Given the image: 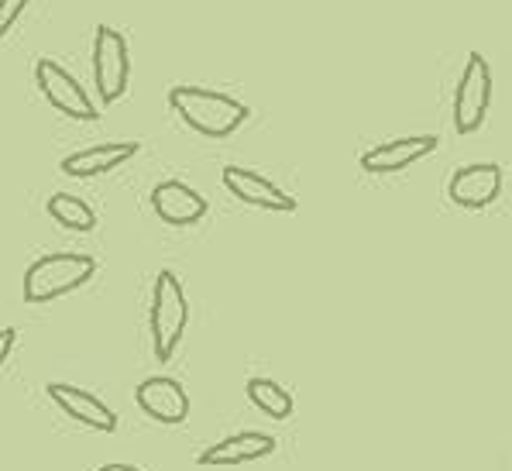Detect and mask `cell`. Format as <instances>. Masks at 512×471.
<instances>
[{"mask_svg":"<svg viewBox=\"0 0 512 471\" xmlns=\"http://www.w3.org/2000/svg\"><path fill=\"white\" fill-rule=\"evenodd\" d=\"M437 148V135H406V138H392L385 145H375L361 155V169L372 172V176H392V172H403L413 162L427 159Z\"/></svg>","mask_w":512,"mask_h":471,"instance_id":"obj_12","label":"cell"},{"mask_svg":"<svg viewBox=\"0 0 512 471\" xmlns=\"http://www.w3.org/2000/svg\"><path fill=\"white\" fill-rule=\"evenodd\" d=\"M45 214H49L55 224L66 227V231L86 234V231L97 227V214H93V207L73 193H52L49 200H45Z\"/></svg>","mask_w":512,"mask_h":471,"instance_id":"obj_15","label":"cell"},{"mask_svg":"<svg viewBox=\"0 0 512 471\" xmlns=\"http://www.w3.org/2000/svg\"><path fill=\"white\" fill-rule=\"evenodd\" d=\"M502 193V166L495 162H475V166H464L451 176L447 183V196L454 200V207L464 210H485L499 200Z\"/></svg>","mask_w":512,"mask_h":471,"instance_id":"obj_10","label":"cell"},{"mask_svg":"<svg viewBox=\"0 0 512 471\" xmlns=\"http://www.w3.org/2000/svg\"><path fill=\"white\" fill-rule=\"evenodd\" d=\"M148 327H152V348L155 358L172 361L179 351L189 327V300L179 276L172 269H162L152 286V310H148Z\"/></svg>","mask_w":512,"mask_h":471,"instance_id":"obj_3","label":"cell"},{"mask_svg":"<svg viewBox=\"0 0 512 471\" xmlns=\"http://www.w3.org/2000/svg\"><path fill=\"white\" fill-rule=\"evenodd\" d=\"M141 152L138 141H110V145H93L83 148V152H73L62 159V172L69 179H97L107 176V172L121 169L124 162H131Z\"/></svg>","mask_w":512,"mask_h":471,"instance_id":"obj_14","label":"cell"},{"mask_svg":"<svg viewBox=\"0 0 512 471\" xmlns=\"http://www.w3.org/2000/svg\"><path fill=\"white\" fill-rule=\"evenodd\" d=\"M488 104H492V69L482 52H471L464 62V73L454 90V128L458 135H475L488 117Z\"/></svg>","mask_w":512,"mask_h":471,"instance_id":"obj_5","label":"cell"},{"mask_svg":"<svg viewBox=\"0 0 512 471\" xmlns=\"http://www.w3.org/2000/svg\"><path fill=\"white\" fill-rule=\"evenodd\" d=\"M135 399L141 410L152 416L155 423H165V427H179V423L189 420L186 389L176 379H169V375H152V379L138 382Z\"/></svg>","mask_w":512,"mask_h":471,"instance_id":"obj_11","label":"cell"},{"mask_svg":"<svg viewBox=\"0 0 512 471\" xmlns=\"http://www.w3.org/2000/svg\"><path fill=\"white\" fill-rule=\"evenodd\" d=\"M220 179H224L227 193L238 196V200L248 203V207L272 210V214H296V207H299L296 196H289L282 186H275L272 179H265L262 172H251L241 166H224Z\"/></svg>","mask_w":512,"mask_h":471,"instance_id":"obj_7","label":"cell"},{"mask_svg":"<svg viewBox=\"0 0 512 471\" xmlns=\"http://www.w3.org/2000/svg\"><path fill=\"white\" fill-rule=\"evenodd\" d=\"M97 471H141L138 465H124V461H114V465H104V468H97Z\"/></svg>","mask_w":512,"mask_h":471,"instance_id":"obj_19","label":"cell"},{"mask_svg":"<svg viewBox=\"0 0 512 471\" xmlns=\"http://www.w3.org/2000/svg\"><path fill=\"white\" fill-rule=\"evenodd\" d=\"M275 437L262 434V430H241V434H231L224 441H217L214 447L200 454L203 468H231V465H248V461H262L275 454Z\"/></svg>","mask_w":512,"mask_h":471,"instance_id":"obj_13","label":"cell"},{"mask_svg":"<svg viewBox=\"0 0 512 471\" xmlns=\"http://www.w3.org/2000/svg\"><path fill=\"white\" fill-rule=\"evenodd\" d=\"M152 210H155V217L169 227H193L207 217L210 203H207V196L196 193L183 179H162L152 190Z\"/></svg>","mask_w":512,"mask_h":471,"instance_id":"obj_9","label":"cell"},{"mask_svg":"<svg viewBox=\"0 0 512 471\" xmlns=\"http://www.w3.org/2000/svg\"><path fill=\"white\" fill-rule=\"evenodd\" d=\"M31 0H0V42L7 38V31L21 21V14L28 11Z\"/></svg>","mask_w":512,"mask_h":471,"instance_id":"obj_17","label":"cell"},{"mask_svg":"<svg viewBox=\"0 0 512 471\" xmlns=\"http://www.w3.org/2000/svg\"><path fill=\"white\" fill-rule=\"evenodd\" d=\"M248 399L255 410H262L272 420H289L296 410L293 392L282 389L275 379H248Z\"/></svg>","mask_w":512,"mask_h":471,"instance_id":"obj_16","label":"cell"},{"mask_svg":"<svg viewBox=\"0 0 512 471\" xmlns=\"http://www.w3.org/2000/svg\"><path fill=\"white\" fill-rule=\"evenodd\" d=\"M35 83H38V90H42V97L49 100L62 117H69V121H97L100 117L97 104H93L90 93L83 90V83L55 59H38Z\"/></svg>","mask_w":512,"mask_h":471,"instance_id":"obj_6","label":"cell"},{"mask_svg":"<svg viewBox=\"0 0 512 471\" xmlns=\"http://www.w3.org/2000/svg\"><path fill=\"white\" fill-rule=\"evenodd\" d=\"M93 276H97V258L80 255V251H55V255H42L28 265L21 296L25 303L42 306L83 289Z\"/></svg>","mask_w":512,"mask_h":471,"instance_id":"obj_2","label":"cell"},{"mask_svg":"<svg viewBox=\"0 0 512 471\" xmlns=\"http://www.w3.org/2000/svg\"><path fill=\"white\" fill-rule=\"evenodd\" d=\"M93 83H97L100 104H117L131 86L128 38L110 25H97L93 31Z\"/></svg>","mask_w":512,"mask_h":471,"instance_id":"obj_4","label":"cell"},{"mask_svg":"<svg viewBox=\"0 0 512 471\" xmlns=\"http://www.w3.org/2000/svg\"><path fill=\"white\" fill-rule=\"evenodd\" d=\"M14 344H18V331H14V327H4V331H0V368H4V361L11 358Z\"/></svg>","mask_w":512,"mask_h":471,"instance_id":"obj_18","label":"cell"},{"mask_svg":"<svg viewBox=\"0 0 512 471\" xmlns=\"http://www.w3.org/2000/svg\"><path fill=\"white\" fill-rule=\"evenodd\" d=\"M169 107L189 131L203 138H231L251 117L248 104H241L231 93L207 90V86H172Z\"/></svg>","mask_w":512,"mask_h":471,"instance_id":"obj_1","label":"cell"},{"mask_svg":"<svg viewBox=\"0 0 512 471\" xmlns=\"http://www.w3.org/2000/svg\"><path fill=\"white\" fill-rule=\"evenodd\" d=\"M45 396H49L69 420L80 423V427L100 430V434H114L117 430V413L110 410L100 396H93V392H86L80 386H69V382H49V386H45Z\"/></svg>","mask_w":512,"mask_h":471,"instance_id":"obj_8","label":"cell"}]
</instances>
